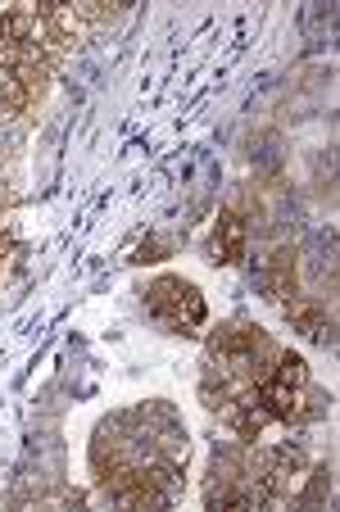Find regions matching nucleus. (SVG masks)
I'll list each match as a JSON object with an SVG mask.
<instances>
[{"label": "nucleus", "mask_w": 340, "mask_h": 512, "mask_svg": "<svg viewBox=\"0 0 340 512\" xmlns=\"http://www.w3.org/2000/svg\"><path fill=\"white\" fill-rule=\"evenodd\" d=\"M295 286H300V263H295V250L282 245V250H272L268 259H259V290L268 300H291Z\"/></svg>", "instance_id": "2"}, {"label": "nucleus", "mask_w": 340, "mask_h": 512, "mask_svg": "<svg viewBox=\"0 0 340 512\" xmlns=\"http://www.w3.org/2000/svg\"><path fill=\"white\" fill-rule=\"evenodd\" d=\"M146 309L155 322H164L177 336H191L195 327H204V295L182 277H155L146 286Z\"/></svg>", "instance_id": "1"}, {"label": "nucleus", "mask_w": 340, "mask_h": 512, "mask_svg": "<svg viewBox=\"0 0 340 512\" xmlns=\"http://www.w3.org/2000/svg\"><path fill=\"white\" fill-rule=\"evenodd\" d=\"M272 381H282V386H291V390H309V368H304V358L291 354V349H282V354H277V368H272Z\"/></svg>", "instance_id": "5"}, {"label": "nucleus", "mask_w": 340, "mask_h": 512, "mask_svg": "<svg viewBox=\"0 0 340 512\" xmlns=\"http://www.w3.org/2000/svg\"><path fill=\"white\" fill-rule=\"evenodd\" d=\"M245 241H250V218H245L241 204H227L223 218H218V227H214L209 254H214V263H241L245 259Z\"/></svg>", "instance_id": "3"}, {"label": "nucleus", "mask_w": 340, "mask_h": 512, "mask_svg": "<svg viewBox=\"0 0 340 512\" xmlns=\"http://www.w3.org/2000/svg\"><path fill=\"white\" fill-rule=\"evenodd\" d=\"M286 322H291L295 331H304V336H313V340H331V309H322L318 300H286Z\"/></svg>", "instance_id": "4"}]
</instances>
